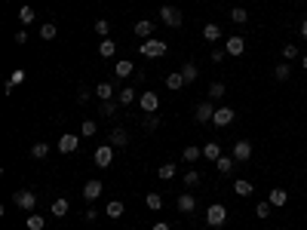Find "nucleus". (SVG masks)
<instances>
[{"label":"nucleus","mask_w":307,"mask_h":230,"mask_svg":"<svg viewBox=\"0 0 307 230\" xmlns=\"http://www.w3.org/2000/svg\"><path fill=\"white\" fill-rule=\"evenodd\" d=\"M13 203H16L19 209H25V212H34L37 194H34V190H16V194H13Z\"/></svg>","instance_id":"f257e3e1"},{"label":"nucleus","mask_w":307,"mask_h":230,"mask_svg":"<svg viewBox=\"0 0 307 230\" xmlns=\"http://www.w3.org/2000/svg\"><path fill=\"white\" fill-rule=\"evenodd\" d=\"M224 221H227V209H224L221 203H212V206L206 209V224H209V227H221Z\"/></svg>","instance_id":"f03ea898"},{"label":"nucleus","mask_w":307,"mask_h":230,"mask_svg":"<svg viewBox=\"0 0 307 230\" xmlns=\"http://www.w3.org/2000/svg\"><path fill=\"white\" fill-rule=\"evenodd\" d=\"M92 160H95V166H98V169H108V166L114 163V144H101V147H95Z\"/></svg>","instance_id":"7ed1b4c3"},{"label":"nucleus","mask_w":307,"mask_h":230,"mask_svg":"<svg viewBox=\"0 0 307 230\" xmlns=\"http://www.w3.org/2000/svg\"><path fill=\"white\" fill-rule=\"evenodd\" d=\"M160 19H163V25H169V28H181V22H184V16H181L178 7H160Z\"/></svg>","instance_id":"20e7f679"},{"label":"nucleus","mask_w":307,"mask_h":230,"mask_svg":"<svg viewBox=\"0 0 307 230\" xmlns=\"http://www.w3.org/2000/svg\"><path fill=\"white\" fill-rule=\"evenodd\" d=\"M141 55H147V59H160V55H166V43L157 40V37H150L147 43H141Z\"/></svg>","instance_id":"39448f33"},{"label":"nucleus","mask_w":307,"mask_h":230,"mask_svg":"<svg viewBox=\"0 0 307 230\" xmlns=\"http://www.w3.org/2000/svg\"><path fill=\"white\" fill-rule=\"evenodd\" d=\"M101 190H105V184H101L98 178L86 181V184H83V200H86V203H95V200L101 197Z\"/></svg>","instance_id":"423d86ee"},{"label":"nucleus","mask_w":307,"mask_h":230,"mask_svg":"<svg viewBox=\"0 0 307 230\" xmlns=\"http://www.w3.org/2000/svg\"><path fill=\"white\" fill-rule=\"evenodd\" d=\"M212 117H215L212 101H200V104H197V110H194V120H197V123H212Z\"/></svg>","instance_id":"0eeeda50"},{"label":"nucleus","mask_w":307,"mask_h":230,"mask_svg":"<svg viewBox=\"0 0 307 230\" xmlns=\"http://www.w3.org/2000/svg\"><path fill=\"white\" fill-rule=\"evenodd\" d=\"M230 157H234L237 163H246V160L252 157V141H237V144H234V153H230Z\"/></svg>","instance_id":"6e6552de"},{"label":"nucleus","mask_w":307,"mask_h":230,"mask_svg":"<svg viewBox=\"0 0 307 230\" xmlns=\"http://www.w3.org/2000/svg\"><path fill=\"white\" fill-rule=\"evenodd\" d=\"M224 49H227V55H243L246 52V40H243V37H227Z\"/></svg>","instance_id":"1a4fd4ad"},{"label":"nucleus","mask_w":307,"mask_h":230,"mask_svg":"<svg viewBox=\"0 0 307 230\" xmlns=\"http://www.w3.org/2000/svg\"><path fill=\"white\" fill-rule=\"evenodd\" d=\"M212 123L215 126H230V123H234V107H215Z\"/></svg>","instance_id":"9d476101"},{"label":"nucleus","mask_w":307,"mask_h":230,"mask_svg":"<svg viewBox=\"0 0 307 230\" xmlns=\"http://www.w3.org/2000/svg\"><path fill=\"white\" fill-rule=\"evenodd\" d=\"M77 147H80V135H71V132H68V135L59 138V150H62V153H74Z\"/></svg>","instance_id":"9b49d317"},{"label":"nucleus","mask_w":307,"mask_h":230,"mask_svg":"<svg viewBox=\"0 0 307 230\" xmlns=\"http://www.w3.org/2000/svg\"><path fill=\"white\" fill-rule=\"evenodd\" d=\"M160 107V95L157 92H141V110L144 113H154Z\"/></svg>","instance_id":"f8f14e48"},{"label":"nucleus","mask_w":307,"mask_h":230,"mask_svg":"<svg viewBox=\"0 0 307 230\" xmlns=\"http://www.w3.org/2000/svg\"><path fill=\"white\" fill-rule=\"evenodd\" d=\"M154 28H157V25H154L150 19H141V22H135V37H144V40H150V37H154Z\"/></svg>","instance_id":"ddd939ff"},{"label":"nucleus","mask_w":307,"mask_h":230,"mask_svg":"<svg viewBox=\"0 0 307 230\" xmlns=\"http://www.w3.org/2000/svg\"><path fill=\"white\" fill-rule=\"evenodd\" d=\"M108 141H111L114 147H126V144H129V135H126V129H120V126H117V129H111Z\"/></svg>","instance_id":"4468645a"},{"label":"nucleus","mask_w":307,"mask_h":230,"mask_svg":"<svg viewBox=\"0 0 307 230\" xmlns=\"http://www.w3.org/2000/svg\"><path fill=\"white\" fill-rule=\"evenodd\" d=\"M175 206H178V212L187 215V212H194V209H197V200H194V194H181V197L175 200Z\"/></svg>","instance_id":"2eb2a0df"},{"label":"nucleus","mask_w":307,"mask_h":230,"mask_svg":"<svg viewBox=\"0 0 307 230\" xmlns=\"http://www.w3.org/2000/svg\"><path fill=\"white\" fill-rule=\"evenodd\" d=\"M203 157L212 160V163H215L218 157H224V153H221V144H218V141H206V144H203Z\"/></svg>","instance_id":"dca6fc26"},{"label":"nucleus","mask_w":307,"mask_h":230,"mask_svg":"<svg viewBox=\"0 0 307 230\" xmlns=\"http://www.w3.org/2000/svg\"><path fill=\"white\" fill-rule=\"evenodd\" d=\"M234 194H237V197H252V194H255V187H252V181L237 178V181H234Z\"/></svg>","instance_id":"f3484780"},{"label":"nucleus","mask_w":307,"mask_h":230,"mask_svg":"<svg viewBox=\"0 0 307 230\" xmlns=\"http://www.w3.org/2000/svg\"><path fill=\"white\" fill-rule=\"evenodd\" d=\"M200 157H203V147H194V144H187V147L181 150V160H184V163H197Z\"/></svg>","instance_id":"a211bd4d"},{"label":"nucleus","mask_w":307,"mask_h":230,"mask_svg":"<svg viewBox=\"0 0 307 230\" xmlns=\"http://www.w3.org/2000/svg\"><path fill=\"white\" fill-rule=\"evenodd\" d=\"M274 77H277L280 83H286L289 77H292V62H280V65L274 68Z\"/></svg>","instance_id":"6ab92c4d"},{"label":"nucleus","mask_w":307,"mask_h":230,"mask_svg":"<svg viewBox=\"0 0 307 230\" xmlns=\"http://www.w3.org/2000/svg\"><path fill=\"white\" fill-rule=\"evenodd\" d=\"M267 200H271L274 206H286V203H289V190H283V187H274V190H271V197H267Z\"/></svg>","instance_id":"aec40b11"},{"label":"nucleus","mask_w":307,"mask_h":230,"mask_svg":"<svg viewBox=\"0 0 307 230\" xmlns=\"http://www.w3.org/2000/svg\"><path fill=\"white\" fill-rule=\"evenodd\" d=\"M123 212H126V206H123L120 200H111V203H108V209H105V215H111L114 221H117V218H123Z\"/></svg>","instance_id":"412c9836"},{"label":"nucleus","mask_w":307,"mask_h":230,"mask_svg":"<svg viewBox=\"0 0 307 230\" xmlns=\"http://www.w3.org/2000/svg\"><path fill=\"white\" fill-rule=\"evenodd\" d=\"M114 71H117V77H135V65H132L129 59H120Z\"/></svg>","instance_id":"4be33fe9"},{"label":"nucleus","mask_w":307,"mask_h":230,"mask_svg":"<svg viewBox=\"0 0 307 230\" xmlns=\"http://www.w3.org/2000/svg\"><path fill=\"white\" fill-rule=\"evenodd\" d=\"M166 86H169L172 92H178V89L184 86V77H181V71H172V74H166Z\"/></svg>","instance_id":"5701e85b"},{"label":"nucleus","mask_w":307,"mask_h":230,"mask_svg":"<svg viewBox=\"0 0 307 230\" xmlns=\"http://www.w3.org/2000/svg\"><path fill=\"white\" fill-rule=\"evenodd\" d=\"M111 95H114V86H111L108 80H101V83L95 86V98H98V101H111Z\"/></svg>","instance_id":"b1692460"},{"label":"nucleus","mask_w":307,"mask_h":230,"mask_svg":"<svg viewBox=\"0 0 307 230\" xmlns=\"http://www.w3.org/2000/svg\"><path fill=\"white\" fill-rule=\"evenodd\" d=\"M203 37L209 43H215V40H221V25H215V22H209L206 28H203Z\"/></svg>","instance_id":"393cba45"},{"label":"nucleus","mask_w":307,"mask_h":230,"mask_svg":"<svg viewBox=\"0 0 307 230\" xmlns=\"http://www.w3.org/2000/svg\"><path fill=\"white\" fill-rule=\"evenodd\" d=\"M234 163H237L234 157H218V160H215V169H218L221 175H230V172H234Z\"/></svg>","instance_id":"a878e982"},{"label":"nucleus","mask_w":307,"mask_h":230,"mask_svg":"<svg viewBox=\"0 0 307 230\" xmlns=\"http://www.w3.org/2000/svg\"><path fill=\"white\" fill-rule=\"evenodd\" d=\"M135 98H138V92H135L132 86H123V89L117 92V101H120V104H132Z\"/></svg>","instance_id":"bb28decb"},{"label":"nucleus","mask_w":307,"mask_h":230,"mask_svg":"<svg viewBox=\"0 0 307 230\" xmlns=\"http://www.w3.org/2000/svg\"><path fill=\"white\" fill-rule=\"evenodd\" d=\"M197 74H200V71H197V65H194V62L181 65V77H184V83H194V80H197Z\"/></svg>","instance_id":"cd10ccee"},{"label":"nucleus","mask_w":307,"mask_h":230,"mask_svg":"<svg viewBox=\"0 0 307 230\" xmlns=\"http://www.w3.org/2000/svg\"><path fill=\"white\" fill-rule=\"evenodd\" d=\"M114 52H117V43H114V40H108V37H105V40L98 43V55H101V59H111Z\"/></svg>","instance_id":"c85d7f7f"},{"label":"nucleus","mask_w":307,"mask_h":230,"mask_svg":"<svg viewBox=\"0 0 307 230\" xmlns=\"http://www.w3.org/2000/svg\"><path fill=\"white\" fill-rule=\"evenodd\" d=\"M46 153H49V144H46V141H37V144H31V157H34V160H43Z\"/></svg>","instance_id":"c756f323"},{"label":"nucleus","mask_w":307,"mask_h":230,"mask_svg":"<svg viewBox=\"0 0 307 230\" xmlns=\"http://www.w3.org/2000/svg\"><path fill=\"white\" fill-rule=\"evenodd\" d=\"M271 209H274V203H271V200H261V203L255 206V215L264 221V218H271Z\"/></svg>","instance_id":"7c9ffc66"},{"label":"nucleus","mask_w":307,"mask_h":230,"mask_svg":"<svg viewBox=\"0 0 307 230\" xmlns=\"http://www.w3.org/2000/svg\"><path fill=\"white\" fill-rule=\"evenodd\" d=\"M230 22H237V25H246V22H249V13H246L243 7H234V10H230Z\"/></svg>","instance_id":"2f4dec72"},{"label":"nucleus","mask_w":307,"mask_h":230,"mask_svg":"<svg viewBox=\"0 0 307 230\" xmlns=\"http://www.w3.org/2000/svg\"><path fill=\"white\" fill-rule=\"evenodd\" d=\"M56 34H59V28H56L53 22H43V25H40V40H53Z\"/></svg>","instance_id":"473e14b6"},{"label":"nucleus","mask_w":307,"mask_h":230,"mask_svg":"<svg viewBox=\"0 0 307 230\" xmlns=\"http://www.w3.org/2000/svg\"><path fill=\"white\" fill-rule=\"evenodd\" d=\"M200 181H203V175H200L197 169H187V172H184V184H187V187H197Z\"/></svg>","instance_id":"72a5a7b5"},{"label":"nucleus","mask_w":307,"mask_h":230,"mask_svg":"<svg viewBox=\"0 0 307 230\" xmlns=\"http://www.w3.org/2000/svg\"><path fill=\"white\" fill-rule=\"evenodd\" d=\"M224 95H227V86H224V83H221V80H218V83H212V86H209V98H212V101H215V98H224Z\"/></svg>","instance_id":"f704fd0d"},{"label":"nucleus","mask_w":307,"mask_h":230,"mask_svg":"<svg viewBox=\"0 0 307 230\" xmlns=\"http://www.w3.org/2000/svg\"><path fill=\"white\" fill-rule=\"evenodd\" d=\"M68 209H71V203H68V200H56V203H53V215H56V218H65V215H68Z\"/></svg>","instance_id":"c9c22d12"},{"label":"nucleus","mask_w":307,"mask_h":230,"mask_svg":"<svg viewBox=\"0 0 307 230\" xmlns=\"http://www.w3.org/2000/svg\"><path fill=\"white\" fill-rule=\"evenodd\" d=\"M43 227H46L43 215H28V230H43Z\"/></svg>","instance_id":"e433bc0d"},{"label":"nucleus","mask_w":307,"mask_h":230,"mask_svg":"<svg viewBox=\"0 0 307 230\" xmlns=\"http://www.w3.org/2000/svg\"><path fill=\"white\" fill-rule=\"evenodd\" d=\"M98 113H101V117H114V113H117V104H114V101H101Z\"/></svg>","instance_id":"4c0bfd02"},{"label":"nucleus","mask_w":307,"mask_h":230,"mask_svg":"<svg viewBox=\"0 0 307 230\" xmlns=\"http://www.w3.org/2000/svg\"><path fill=\"white\" fill-rule=\"evenodd\" d=\"M144 203H147V209H150V212H157V209L163 206V200H160V194H147V197H144Z\"/></svg>","instance_id":"58836bf2"},{"label":"nucleus","mask_w":307,"mask_h":230,"mask_svg":"<svg viewBox=\"0 0 307 230\" xmlns=\"http://www.w3.org/2000/svg\"><path fill=\"white\" fill-rule=\"evenodd\" d=\"M298 55H301V52H298L295 43H286V46H283V62H292V59H298Z\"/></svg>","instance_id":"ea45409f"},{"label":"nucleus","mask_w":307,"mask_h":230,"mask_svg":"<svg viewBox=\"0 0 307 230\" xmlns=\"http://www.w3.org/2000/svg\"><path fill=\"white\" fill-rule=\"evenodd\" d=\"M25 80H28V74H25V71H22V68H19V71H13V74H10V83H13V86H22V83H25Z\"/></svg>","instance_id":"a19ab883"},{"label":"nucleus","mask_w":307,"mask_h":230,"mask_svg":"<svg viewBox=\"0 0 307 230\" xmlns=\"http://www.w3.org/2000/svg\"><path fill=\"white\" fill-rule=\"evenodd\" d=\"M19 22H22V25H31V22H34V10H31V7H22V10H19Z\"/></svg>","instance_id":"79ce46f5"},{"label":"nucleus","mask_w":307,"mask_h":230,"mask_svg":"<svg viewBox=\"0 0 307 230\" xmlns=\"http://www.w3.org/2000/svg\"><path fill=\"white\" fill-rule=\"evenodd\" d=\"M95 129H98V126H95V120H83L80 135H83V138H89V135H95Z\"/></svg>","instance_id":"37998d69"},{"label":"nucleus","mask_w":307,"mask_h":230,"mask_svg":"<svg viewBox=\"0 0 307 230\" xmlns=\"http://www.w3.org/2000/svg\"><path fill=\"white\" fill-rule=\"evenodd\" d=\"M157 175H160L163 181H169V178H175V166H172V163H166V166H160V169H157Z\"/></svg>","instance_id":"c03bdc74"},{"label":"nucleus","mask_w":307,"mask_h":230,"mask_svg":"<svg viewBox=\"0 0 307 230\" xmlns=\"http://www.w3.org/2000/svg\"><path fill=\"white\" fill-rule=\"evenodd\" d=\"M92 28H95V34H101V37H105V34L111 31V22H108V19H98V22H95Z\"/></svg>","instance_id":"a18cd8bd"},{"label":"nucleus","mask_w":307,"mask_h":230,"mask_svg":"<svg viewBox=\"0 0 307 230\" xmlns=\"http://www.w3.org/2000/svg\"><path fill=\"white\" fill-rule=\"evenodd\" d=\"M227 59V49H212V62L218 65V62H224Z\"/></svg>","instance_id":"49530a36"},{"label":"nucleus","mask_w":307,"mask_h":230,"mask_svg":"<svg viewBox=\"0 0 307 230\" xmlns=\"http://www.w3.org/2000/svg\"><path fill=\"white\" fill-rule=\"evenodd\" d=\"M77 101H80V104L89 101V89H86V86H80V92H77Z\"/></svg>","instance_id":"de8ad7c7"},{"label":"nucleus","mask_w":307,"mask_h":230,"mask_svg":"<svg viewBox=\"0 0 307 230\" xmlns=\"http://www.w3.org/2000/svg\"><path fill=\"white\" fill-rule=\"evenodd\" d=\"M144 126H147V129H157V126H160V117H147Z\"/></svg>","instance_id":"09e8293b"},{"label":"nucleus","mask_w":307,"mask_h":230,"mask_svg":"<svg viewBox=\"0 0 307 230\" xmlns=\"http://www.w3.org/2000/svg\"><path fill=\"white\" fill-rule=\"evenodd\" d=\"M16 43H19V46H22V43H28V34H25V31H19V34H16Z\"/></svg>","instance_id":"8fccbe9b"},{"label":"nucleus","mask_w":307,"mask_h":230,"mask_svg":"<svg viewBox=\"0 0 307 230\" xmlns=\"http://www.w3.org/2000/svg\"><path fill=\"white\" fill-rule=\"evenodd\" d=\"M83 218H86V221H95V218H98V212H95V209H86V215H83Z\"/></svg>","instance_id":"3c124183"},{"label":"nucleus","mask_w":307,"mask_h":230,"mask_svg":"<svg viewBox=\"0 0 307 230\" xmlns=\"http://www.w3.org/2000/svg\"><path fill=\"white\" fill-rule=\"evenodd\" d=\"M150 230H169V224H163V221H160V224H154Z\"/></svg>","instance_id":"603ef678"},{"label":"nucleus","mask_w":307,"mask_h":230,"mask_svg":"<svg viewBox=\"0 0 307 230\" xmlns=\"http://www.w3.org/2000/svg\"><path fill=\"white\" fill-rule=\"evenodd\" d=\"M301 37H304V40H307V19L301 22Z\"/></svg>","instance_id":"864d4df0"},{"label":"nucleus","mask_w":307,"mask_h":230,"mask_svg":"<svg viewBox=\"0 0 307 230\" xmlns=\"http://www.w3.org/2000/svg\"><path fill=\"white\" fill-rule=\"evenodd\" d=\"M301 65H304V68H307V52H304V55H301Z\"/></svg>","instance_id":"5fc2aeb1"},{"label":"nucleus","mask_w":307,"mask_h":230,"mask_svg":"<svg viewBox=\"0 0 307 230\" xmlns=\"http://www.w3.org/2000/svg\"><path fill=\"white\" fill-rule=\"evenodd\" d=\"M286 4H292V0H286Z\"/></svg>","instance_id":"6e6d98bb"}]
</instances>
